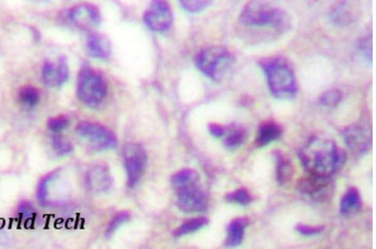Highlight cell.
Returning <instances> with one entry per match:
<instances>
[{"mask_svg":"<svg viewBox=\"0 0 376 249\" xmlns=\"http://www.w3.org/2000/svg\"><path fill=\"white\" fill-rule=\"evenodd\" d=\"M299 155L308 174L327 177L335 174L346 159V152L325 137H313Z\"/></svg>","mask_w":376,"mask_h":249,"instance_id":"cell-1","label":"cell"},{"mask_svg":"<svg viewBox=\"0 0 376 249\" xmlns=\"http://www.w3.org/2000/svg\"><path fill=\"white\" fill-rule=\"evenodd\" d=\"M240 20L246 26H268L280 31H285L290 28V20L286 13L261 0H251L246 4L241 12Z\"/></svg>","mask_w":376,"mask_h":249,"instance_id":"cell-2","label":"cell"},{"mask_svg":"<svg viewBox=\"0 0 376 249\" xmlns=\"http://www.w3.org/2000/svg\"><path fill=\"white\" fill-rule=\"evenodd\" d=\"M268 86L279 99H291L297 95L298 85L292 68L280 59L268 61L263 65Z\"/></svg>","mask_w":376,"mask_h":249,"instance_id":"cell-3","label":"cell"},{"mask_svg":"<svg viewBox=\"0 0 376 249\" xmlns=\"http://www.w3.org/2000/svg\"><path fill=\"white\" fill-rule=\"evenodd\" d=\"M77 95L82 103L92 109L99 107L107 96L105 79L89 65H84L80 71Z\"/></svg>","mask_w":376,"mask_h":249,"instance_id":"cell-4","label":"cell"},{"mask_svg":"<svg viewBox=\"0 0 376 249\" xmlns=\"http://www.w3.org/2000/svg\"><path fill=\"white\" fill-rule=\"evenodd\" d=\"M234 56L223 47H208L201 51L195 59L200 72L213 81L220 82L230 73Z\"/></svg>","mask_w":376,"mask_h":249,"instance_id":"cell-5","label":"cell"},{"mask_svg":"<svg viewBox=\"0 0 376 249\" xmlns=\"http://www.w3.org/2000/svg\"><path fill=\"white\" fill-rule=\"evenodd\" d=\"M76 132L82 139L93 149L97 150H113L118 146V141L114 132L103 124L84 121L76 127Z\"/></svg>","mask_w":376,"mask_h":249,"instance_id":"cell-6","label":"cell"},{"mask_svg":"<svg viewBox=\"0 0 376 249\" xmlns=\"http://www.w3.org/2000/svg\"><path fill=\"white\" fill-rule=\"evenodd\" d=\"M123 158L129 188H135L144 174L147 154L142 145L129 143L123 147Z\"/></svg>","mask_w":376,"mask_h":249,"instance_id":"cell-7","label":"cell"},{"mask_svg":"<svg viewBox=\"0 0 376 249\" xmlns=\"http://www.w3.org/2000/svg\"><path fill=\"white\" fill-rule=\"evenodd\" d=\"M299 193L313 201L325 202L332 195L334 186L331 177L307 174L298 181Z\"/></svg>","mask_w":376,"mask_h":249,"instance_id":"cell-8","label":"cell"},{"mask_svg":"<svg viewBox=\"0 0 376 249\" xmlns=\"http://www.w3.org/2000/svg\"><path fill=\"white\" fill-rule=\"evenodd\" d=\"M147 28L156 32H164L171 28L173 14L167 0H152L144 14Z\"/></svg>","mask_w":376,"mask_h":249,"instance_id":"cell-9","label":"cell"},{"mask_svg":"<svg viewBox=\"0 0 376 249\" xmlns=\"http://www.w3.org/2000/svg\"><path fill=\"white\" fill-rule=\"evenodd\" d=\"M67 19L76 29L92 31L100 24L101 13L94 4L82 3L70 8Z\"/></svg>","mask_w":376,"mask_h":249,"instance_id":"cell-10","label":"cell"},{"mask_svg":"<svg viewBox=\"0 0 376 249\" xmlns=\"http://www.w3.org/2000/svg\"><path fill=\"white\" fill-rule=\"evenodd\" d=\"M177 193V205L183 212L199 213L208 208L207 194L199 188V185L178 190Z\"/></svg>","mask_w":376,"mask_h":249,"instance_id":"cell-11","label":"cell"},{"mask_svg":"<svg viewBox=\"0 0 376 249\" xmlns=\"http://www.w3.org/2000/svg\"><path fill=\"white\" fill-rule=\"evenodd\" d=\"M87 188L97 195L106 194L113 188V178L109 168L103 164H94L84 178Z\"/></svg>","mask_w":376,"mask_h":249,"instance_id":"cell-12","label":"cell"},{"mask_svg":"<svg viewBox=\"0 0 376 249\" xmlns=\"http://www.w3.org/2000/svg\"><path fill=\"white\" fill-rule=\"evenodd\" d=\"M42 81L48 87H61L69 78V66L65 57L56 61H46L42 70Z\"/></svg>","mask_w":376,"mask_h":249,"instance_id":"cell-13","label":"cell"},{"mask_svg":"<svg viewBox=\"0 0 376 249\" xmlns=\"http://www.w3.org/2000/svg\"><path fill=\"white\" fill-rule=\"evenodd\" d=\"M344 140L353 154H364L368 152L372 144V135L368 128L353 124L343 131Z\"/></svg>","mask_w":376,"mask_h":249,"instance_id":"cell-14","label":"cell"},{"mask_svg":"<svg viewBox=\"0 0 376 249\" xmlns=\"http://www.w3.org/2000/svg\"><path fill=\"white\" fill-rule=\"evenodd\" d=\"M89 54L96 59L106 60L111 53V44L105 35L92 33L87 40Z\"/></svg>","mask_w":376,"mask_h":249,"instance_id":"cell-15","label":"cell"},{"mask_svg":"<svg viewBox=\"0 0 376 249\" xmlns=\"http://www.w3.org/2000/svg\"><path fill=\"white\" fill-rule=\"evenodd\" d=\"M249 224L246 217H238L232 220L227 226L225 245L228 248H235L243 242L246 226Z\"/></svg>","mask_w":376,"mask_h":249,"instance_id":"cell-16","label":"cell"},{"mask_svg":"<svg viewBox=\"0 0 376 249\" xmlns=\"http://www.w3.org/2000/svg\"><path fill=\"white\" fill-rule=\"evenodd\" d=\"M282 135V128L275 122L268 121L261 124L255 140V145L258 148H263L280 139Z\"/></svg>","mask_w":376,"mask_h":249,"instance_id":"cell-17","label":"cell"},{"mask_svg":"<svg viewBox=\"0 0 376 249\" xmlns=\"http://www.w3.org/2000/svg\"><path fill=\"white\" fill-rule=\"evenodd\" d=\"M361 198L356 188H350L344 195L340 202V212L343 216L350 217L359 212L361 208Z\"/></svg>","mask_w":376,"mask_h":249,"instance_id":"cell-18","label":"cell"},{"mask_svg":"<svg viewBox=\"0 0 376 249\" xmlns=\"http://www.w3.org/2000/svg\"><path fill=\"white\" fill-rule=\"evenodd\" d=\"M277 181L284 186L292 179L294 169L289 158L281 151L275 152Z\"/></svg>","mask_w":376,"mask_h":249,"instance_id":"cell-19","label":"cell"},{"mask_svg":"<svg viewBox=\"0 0 376 249\" xmlns=\"http://www.w3.org/2000/svg\"><path fill=\"white\" fill-rule=\"evenodd\" d=\"M199 173L189 168L177 171L171 179L172 185L177 190L199 185Z\"/></svg>","mask_w":376,"mask_h":249,"instance_id":"cell-20","label":"cell"},{"mask_svg":"<svg viewBox=\"0 0 376 249\" xmlns=\"http://www.w3.org/2000/svg\"><path fill=\"white\" fill-rule=\"evenodd\" d=\"M208 221L207 217H195V219L188 220L185 221L184 224L178 226L175 230V232H174V236L180 238L198 232V231L207 226Z\"/></svg>","mask_w":376,"mask_h":249,"instance_id":"cell-21","label":"cell"},{"mask_svg":"<svg viewBox=\"0 0 376 249\" xmlns=\"http://www.w3.org/2000/svg\"><path fill=\"white\" fill-rule=\"evenodd\" d=\"M225 145L226 148L234 150L243 145L247 138V133L244 128L232 126L226 130Z\"/></svg>","mask_w":376,"mask_h":249,"instance_id":"cell-22","label":"cell"},{"mask_svg":"<svg viewBox=\"0 0 376 249\" xmlns=\"http://www.w3.org/2000/svg\"><path fill=\"white\" fill-rule=\"evenodd\" d=\"M18 100L25 108H35L40 102V92L33 86L22 87L18 92Z\"/></svg>","mask_w":376,"mask_h":249,"instance_id":"cell-23","label":"cell"},{"mask_svg":"<svg viewBox=\"0 0 376 249\" xmlns=\"http://www.w3.org/2000/svg\"><path fill=\"white\" fill-rule=\"evenodd\" d=\"M225 198L228 202L239 204L242 206H247L253 201L252 195L249 190L244 188L227 194Z\"/></svg>","mask_w":376,"mask_h":249,"instance_id":"cell-24","label":"cell"},{"mask_svg":"<svg viewBox=\"0 0 376 249\" xmlns=\"http://www.w3.org/2000/svg\"><path fill=\"white\" fill-rule=\"evenodd\" d=\"M131 219V215L127 212H122L118 213L113 219L110 221L108 226H107L106 235L107 238L111 237L116 231H118L120 226L127 224V222Z\"/></svg>","mask_w":376,"mask_h":249,"instance_id":"cell-25","label":"cell"},{"mask_svg":"<svg viewBox=\"0 0 376 249\" xmlns=\"http://www.w3.org/2000/svg\"><path fill=\"white\" fill-rule=\"evenodd\" d=\"M213 0H180L183 8L188 12L199 13L208 8Z\"/></svg>","mask_w":376,"mask_h":249,"instance_id":"cell-26","label":"cell"},{"mask_svg":"<svg viewBox=\"0 0 376 249\" xmlns=\"http://www.w3.org/2000/svg\"><path fill=\"white\" fill-rule=\"evenodd\" d=\"M70 126V120L64 115L51 118L48 120L47 127L53 133H61L66 130Z\"/></svg>","mask_w":376,"mask_h":249,"instance_id":"cell-27","label":"cell"},{"mask_svg":"<svg viewBox=\"0 0 376 249\" xmlns=\"http://www.w3.org/2000/svg\"><path fill=\"white\" fill-rule=\"evenodd\" d=\"M342 95L338 90H330L324 93L323 95L320 97V104L328 107V108H334V107L338 106V104L341 102Z\"/></svg>","mask_w":376,"mask_h":249,"instance_id":"cell-28","label":"cell"},{"mask_svg":"<svg viewBox=\"0 0 376 249\" xmlns=\"http://www.w3.org/2000/svg\"><path fill=\"white\" fill-rule=\"evenodd\" d=\"M53 147L60 155H67L73 152V147L65 138L56 136L53 140Z\"/></svg>","mask_w":376,"mask_h":249,"instance_id":"cell-29","label":"cell"},{"mask_svg":"<svg viewBox=\"0 0 376 249\" xmlns=\"http://www.w3.org/2000/svg\"><path fill=\"white\" fill-rule=\"evenodd\" d=\"M324 226H312L299 224L296 226V231L303 236H315L323 232Z\"/></svg>","mask_w":376,"mask_h":249,"instance_id":"cell-30","label":"cell"},{"mask_svg":"<svg viewBox=\"0 0 376 249\" xmlns=\"http://www.w3.org/2000/svg\"><path fill=\"white\" fill-rule=\"evenodd\" d=\"M19 214L23 219H30L34 215V208L29 202H22L19 207Z\"/></svg>","mask_w":376,"mask_h":249,"instance_id":"cell-31","label":"cell"},{"mask_svg":"<svg viewBox=\"0 0 376 249\" xmlns=\"http://www.w3.org/2000/svg\"><path fill=\"white\" fill-rule=\"evenodd\" d=\"M208 130L210 133H211V135L215 138H221L225 136L226 133V128L219 126L218 123L209 124Z\"/></svg>","mask_w":376,"mask_h":249,"instance_id":"cell-32","label":"cell"},{"mask_svg":"<svg viewBox=\"0 0 376 249\" xmlns=\"http://www.w3.org/2000/svg\"><path fill=\"white\" fill-rule=\"evenodd\" d=\"M31 1L37 2V3H43L46 2L48 0H31Z\"/></svg>","mask_w":376,"mask_h":249,"instance_id":"cell-33","label":"cell"}]
</instances>
